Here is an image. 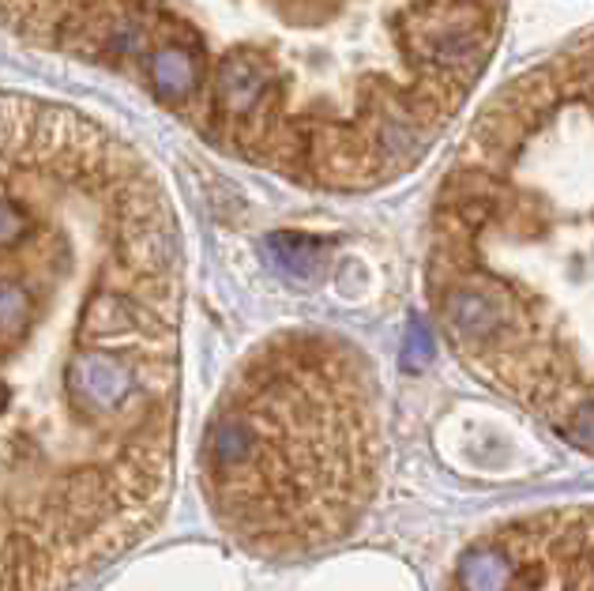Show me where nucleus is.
Here are the masks:
<instances>
[{
    "label": "nucleus",
    "mask_w": 594,
    "mask_h": 591,
    "mask_svg": "<svg viewBox=\"0 0 594 591\" xmlns=\"http://www.w3.org/2000/svg\"><path fill=\"white\" fill-rule=\"evenodd\" d=\"M31 294L23 287L12 283L8 276H0V339H16L31 328Z\"/></svg>",
    "instance_id": "7ed1b4c3"
},
{
    "label": "nucleus",
    "mask_w": 594,
    "mask_h": 591,
    "mask_svg": "<svg viewBox=\"0 0 594 591\" xmlns=\"http://www.w3.org/2000/svg\"><path fill=\"white\" fill-rule=\"evenodd\" d=\"M27 230V216H23V208L12 200H4L0 197V246H8V241H16L19 234Z\"/></svg>",
    "instance_id": "0eeeda50"
},
{
    "label": "nucleus",
    "mask_w": 594,
    "mask_h": 591,
    "mask_svg": "<svg viewBox=\"0 0 594 591\" xmlns=\"http://www.w3.org/2000/svg\"><path fill=\"white\" fill-rule=\"evenodd\" d=\"M268 253L275 257L279 268L294 271V276H313V268H316V246L309 238H298V234L268 238Z\"/></svg>",
    "instance_id": "20e7f679"
},
{
    "label": "nucleus",
    "mask_w": 594,
    "mask_h": 591,
    "mask_svg": "<svg viewBox=\"0 0 594 591\" xmlns=\"http://www.w3.org/2000/svg\"><path fill=\"white\" fill-rule=\"evenodd\" d=\"M433 358V335L430 328H425L422 321H414L411 328H406V347H403V362L411 365V370H422L425 362Z\"/></svg>",
    "instance_id": "423d86ee"
},
{
    "label": "nucleus",
    "mask_w": 594,
    "mask_h": 591,
    "mask_svg": "<svg viewBox=\"0 0 594 591\" xmlns=\"http://www.w3.org/2000/svg\"><path fill=\"white\" fill-rule=\"evenodd\" d=\"M151 72H154V83H159L165 94L189 91L192 80H197V68H192L189 53H181V50H162L151 61Z\"/></svg>",
    "instance_id": "39448f33"
},
{
    "label": "nucleus",
    "mask_w": 594,
    "mask_h": 591,
    "mask_svg": "<svg viewBox=\"0 0 594 591\" xmlns=\"http://www.w3.org/2000/svg\"><path fill=\"white\" fill-rule=\"evenodd\" d=\"M219 91L230 110H249L252 99L260 94V76H256V68H252V61H245V57L226 61V68H222V76H219Z\"/></svg>",
    "instance_id": "f03ea898"
},
{
    "label": "nucleus",
    "mask_w": 594,
    "mask_h": 591,
    "mask_svg": "<svg viewBox=\"0 0 594 591\" xmlns=\"http://www.w3.org/2000/svg\"><path fill=\"white\" fill-rule=\"evenodd\" d=\"M376 411L346 347L275 343L245 365L203 438V493L219 528L264 558L343 542L373 498Z\"/></svg>",
    "instance_id": "f257e3e1"
}]
</instances>
